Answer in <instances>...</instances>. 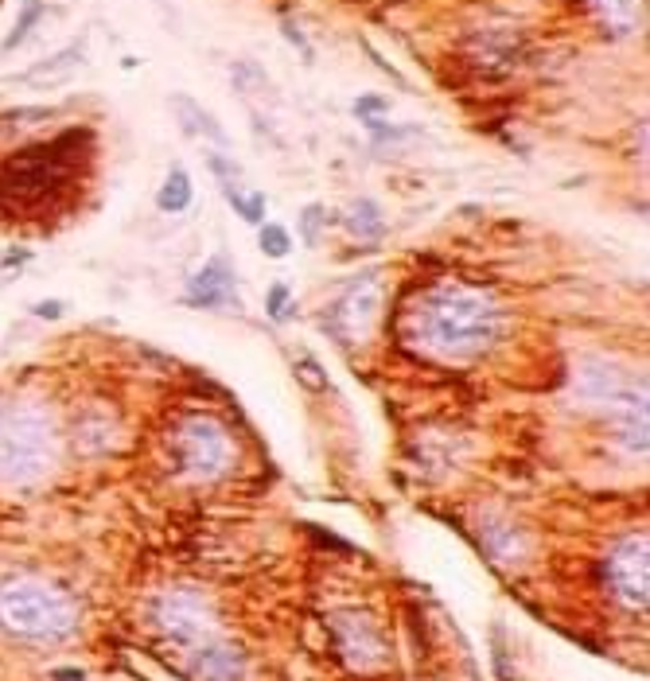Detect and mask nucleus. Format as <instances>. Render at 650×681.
<instances>
[{
    "label": "nucleus",
    "instance_id": "24",
    "mask_svg": "<svg viewBox=\"0 0 650 681\" xmlns=\"http://www.w3.org/2000/svg\"><path fill=\"white\" fill-rule=\"evenodd\" d=\"M386 109H390L386 94H366V98H359V102H355V117H362V121H374V113H386Z\"/></svg>",
    "mask_w": 650,
    "mask_h": 681
},
{
    "label": "nucleus",
    "instance_id": "3",
    "mask_svg": "<svg viewBox=\"0 0 650 681\" xmlns=\"http://www.w3.org/2000/svg\"><path fill=\"white\" fill-rule=\"evenodd\" d=\"M0 627L32 639V643H59L78 627L74 600L39 576H16L0 588Z\"/></svg>",
    "mask_w": 650,
    "mask_h": 681
},
{
    "label": "nucleus",
    "instance_id": "26",
    "mask_svg": "<svg viewBox=\"0 0 650 681\" xmlns=\"http://www.w3.org/2000/svg\"><path fill=\"white\" fill-rule=\"evenodd\" d=\"M285 39H289V43H296V51H300L304 59H312V47L304 43V36H300V28H296L292 20H285Z\"/></svg>",
    "mask_w": 650,
    "mask_h": 681
},
{
    "label": "nucleus",
    "instance_id": "16",
    "mask_svg": "<svg viewBox=\"0 0 650 681\" xmlns=\"http://www.w3.org/2000/svg\"><path fill=\"white\" fill-rule=\"evenodd\" d=\"M639 4H643V0H596L600 24H604L612 36L635 32V24H639Z\"/></svg>",
    "mask_w": 650,
    "mask_h": 681
},
{
    "label": "nucleus",
    "instance_id": "13",
    "mask_svg": "<svg viewBox=\"0 0 650 681\" xmlns=\"http://www.w3.org/2000/svg\"><path fill=\"white\" fill-rule=\"evenodd\" d=\"M109 436H113V425L106 421V409H98V405H90L71 429L74 448H78V452H90V456H94V452H106Z\"/></svg>",
    "mask_w": 650,
    "mask_h": 681
},
{
    "label": "nucleus",
    "instance_id": "8",
    "mask_svg": "<svg viewBox=\"0 0 650 681\" xmlns=\"http://www.w3.org/2000/svg\"><path fill=\"white\" fill-rule=\"evenodd\" d=\"M378 312H382V285L378 277H359L355 285H347V292L331 304L327 312V331L339 339V343H359L374 331L378 323Z\"/></svg>",
    "mask_w": 650,
    "mask_h": 681
},
{
    "label": "nucleus",
    "instance_id": "5",
    "mask_svg": "<svg viewBox=\"0 0 650 681\" xmlns=\"http://www.w3.org/2000/svg\"><path fill=\"white\" fill-rule=\"evenodd\" d=\"M172 456L183 475L211 483L234 464V436L211 413H187L172 429Z\"/></svg>",
    "mask_w": 650,
    "mask_h": 681
},
{
    "label": "nucleus",
    "instance_id": "17",
    "mask_svg": "<svg viewBox=\"0 0 650 681\" xmlns=\"http://www.w3.org/2000/svg\"><path fill=\"white\" fill-rule=\"evenodd\" d=\"M191 176L183 172V168H172L168 172V180H164V187L156 191V207L164 211V215H183L187 207H191Z\"/></svg>",
    "mask_w": 650,
    "mask_h": 681
},
{
    "label": "nucleus",
    "instance_id": "14",
    "mask_svg": "<svg viewBox=\"0 0 650 681\" xmlns=\"http://www.w3.org/2000/svg\"><path fill=\"white\" fill-rule=\"evenodd\" d=\"M82 67V43H74L67 51H59V55H51L47 63H39L32 71L20 74V82H28V86H59V82H67L74 71Z\"/></svg>",
    "mask_w": 650,
    "mask_h": 681
},
{
    "label": "nucleus",
    "instance_id": "20",
    "mask_svg": "<svg viewBox=\"0 0 650 681\" xmlns=\"http://www.w3.org/2000/svg\"><path fill=\"white\" fill-rule=\"evenodd\" d=\"M324 203H308L304 211H300V238H304V246H316L320 242V230H324Z\"/></svg>",
    "mask_w": 650,
    "mask_h": 681
},
{
    "label": "nucleus",
    "instance_id": "21",
    "mask_svg": "<svg viewBox=\"0 0 650 681\" xmlns=\"http://www.w3.org/2000/svg\"><path fill=\"white\" fill-rule=\"evenodd\" d=\"M265 312H269V320L273 323H285L292 312V288L285 281H277V285L269 288V296H265Z\"/></svg>",
    "mask_w": 650,
    "mask_h": 681
},
{
    "label": "nucleus",
    "instance_id": "2",
    "mask_svg": "<svg viewBox=\"0 0 650 681\" xmlns=\"http://www.w3.org/2000/svg\"><path fill=\"white\" fill-rule=\"evenodd\" d=\"M63 432L43 401H0V483L28 487L59 467Z\"/></svg>",
    "mask_w": 650,
    "mask_h": 681
},
{
    "label": "nucleus",
    "instance_id": "27",
    "mask_svg": "<svg viewBox=\"0 0 650 681\" xmlns=\"http://www.w3.org/2000/svg\"><path fill=\"white\" fill-rule=\"evenodd\" d=\"M55 681H82L78 670H55Z\"/></svg>",
    "mask_w": 650,
    "mask_h": 681
},
{
    "label": "nucleus",
    "instance_id": "7",
    "mask_svg": "<svg viewBox=\"0 0 650 681\" xmlns=\"http://www.w3.org/2000/svg\"><path fill=\"white\" fill-rule=\"evenodd\" d=\"M152 619H156V627H160L168 639L187 646H203L215 635V611H211V604H207L199 592H187V588L160 596Z\"/></svg>",
    "mask_w": 650,
    "mask_h": 681
},
{
    "label": "nucleus",
    "instance_id": "1",
    "mask_svg": "<svg viewBox=\"0 0 650 681\" xmlns=\"http://www.w3.org/2000/svg\"><path fill=\"white\" fill-rule=\"evenodd\" d=\"M413 327H417V343L448 362H468L487 355L499 335H503V308L468 285H433L421 292L417 312H413Z\"/></svg>",
    "mask_w": 650,
    "mask_h": 681
},
{
    "label": "nucleus",
    "instance_id": "22",
    "mask_svg": "<svg viewBox=\"0 0 650 681\" xmlns=\"http://www.w3.org/2000/svg\"><path fill=\"white\" fill-rule=\"evenodd\" d=\"M39 20V0H28L24 4V12H20V20H16V28H12V36L4 39V47L0 51H12V47H20L24 39H28V32H32V24Z\"/></svg>",
    "mask_w": 650,
    "mask_h": 681
},
{
    "label": "nucleus",
    "instance_id": "25",
    "mask_svg": "<svg viewBox=\"0 0 650 681\" xmlns=\"http://www.w3.org/2000/svg\"><path fill=\"white\" fill-rule=\"evenodd\" d=\"M32 312H36L39 320H63L67 304H63V300H39V304L32 308Z\"/></svg>",
    "mask_w": 650,
    "mask_h": 681
},
{
    "label": "nucleus",
    "instance_id": "23",
    "mask_svg": "<svg viewBox=\"0 0 650 681\" xmlns=\"http://www.w3.org/2000/svg\"><path fill=\"white\" fill-rule=\"evenodd\" d=\"M207 168L215 172L222 187H238V180H242V168L230 156H222V152H207Z\"/></svg>",
    "mask_w": 650,
    "mask_h": 681
},
{
    "label": "nucleus",
    "instance_id": "12",
    "mask_svg": "<svg viewBox=\"0 0 650 681\" xmlns=\"http://www.w3.org/2000/svg\"><path fill=\"white\" fill-rule=\"evenodd\" d=\"M195 678L199 681H238L242 678V658H238V650L203 646V650L195 654Z\"/></svg>",
    "mask_w": 650,
    "mask_h": 681
},
{
    "label": "nucleus",
    "instance_id": "4",
    "mask_svg": "<svg viewBox=\"0 0 650 681\" xmlns=\"http://www.w3.org/2000/svg\"><path fill=\"white\" fill-rule=\"evenodd\" d=\"M90 137L86 129L74 137H59V141L32 144L24 152H12V160L0 168V195L12 207H39L43 199L59 195L74 172V156H78V141Z\"/></svg>",
    "mask_w": 650,
    "mask_h": 681
},
{
    "label": "nucleus",
    "instance_id": "18",
    "mask_svg": "<svg viewBox=\"0 0 650 681\" xmlns=\"http://www.w3.org/2000/svg\"><path fill=\"white\" fill-rule=\"evenodd\" d=\"M222 195H226V203L238 211L242 222H250V226H261V218H265V195L261 191H250V195H242L238 187H222Z\"/></svg>",
    "mask_w": 650,
    "mask_h": 681
},
{
    "label": "nucleus",
    "instance_id": "10",
    "mask_svg": "<svg viewBox=\"0 0 650 681\" xmlns=\"http://www.w3.org/2000/svg\"><path fill=\"white\" fill-rule=\"evenodd\" d=\"M331 631H335L339 654H343L355 670H374V666H382V662H386L382 631H378V623H370L366 615H355V611L335 615Z\"/></svg>",
    "mask_w": 650,
    "mask_h": 681
},
{
    "label": "nucleus",
    "instance_id": "11",
    "mask_svg": "<svg viewBox=\"0 0 650 681\" xmlns=\"http://www.w3.org/2000/svg\"><path fill=\"white\" fill-rule=\"evenodd\" d=\"M172 113H176V121L183 125V133H187V137H203V141L218 144V148H230V133L218 125L215 113H207V109L199 106L195 98H187V94H172Z\"/></svg>",
    "mask_w": 650,
    "mask_h": 681
},
{
    "label": "nucleus",
    "instance_id": "9",
    "mask_svg": "<svg viewBox=\"0 0 650 681\" xmlns=\"http://www.w3.org/2000/svg\"><path fill=\"white\" fill-rule=\"evenodd\" d=\"M183 300L191 308H203V312H222V308H234L242 312V296H238V277H234V261L226 253L211 257L191 281L183 288Z\"/></svg>",
    "mask_w": 650,
    "mask_h": 681
},
{
    "label": "nucleus",
    "instance_id": "15",
    "mask_svg": "<svg viewBox=\"0 0 650 681\" xmlns=\"http://www.w3.org/2000/svg\"><path fill=\"white\" fill-rule=\"evenodd\" d=\"M347 230L359 238V242H378L386 234V218H382V207L374 199H355L351 215H347Z\"/></svg>",
    "mask_w": 650,
    "mask_h": 681
},
{
    "label": "nucleus",
    "instance_id": "19",
    "mask_svg": "<svg viewBox=\"0 0 650 681\" xmlns=\"http://www.w3.org/2000/svg\"><path fill=\"white\" fill-rule=\"evenodd\" d=\"M257 246H261L265 257L281 261V257L292 253V234L285 226H277V222H261V226H257Z\"/></svg>",
    "mask_w": 650,
    "mask_h": 681
},
{
    "label": "nucleus",
    "instance_id": "6",
    "mask_svg": "<svg viewBox=\"0 0 650 681\" xmlns=\"http://www.w3.org/2000/svg\"><path fill=\"white\" fill-rule=\"evenodd\" d=\"M604 580L623 608H647L650 565H647V534H627L612 545L604 561Z\"/></svg>",
    "mask_w": 650,
    "mask_h": 681
}]
</instances>
